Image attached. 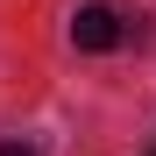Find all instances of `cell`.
Listing matches in <instances>:
<instances>
[{"instance_id":"obj_1","label":"cell","mask_w":156,"mask_h":156,"mask_svg":"<svg viewBox=\"0 0 156 156\" xmlns=\"http://www.w3.org/2000/svg\"><path fill=\"white\" fill-rule=\"evenodd\" d=\"M128 29H121V14L114 7H78V21H71V43L78 50H114Z\"/></svg>"},{"instance_id":"obj_2","label":"cell","mask_w":156,"mask_h":156,"mask_svg":"<svg viewBox=\"0 0 156 156\" xmlns=\"http://www.w3.org/2000/svg\"><path fill=\"white\" fill-rule=\"evenodd\" d=\"M0 156H36V149L29 142H0Z\"/></svg>"}]
</instances>
